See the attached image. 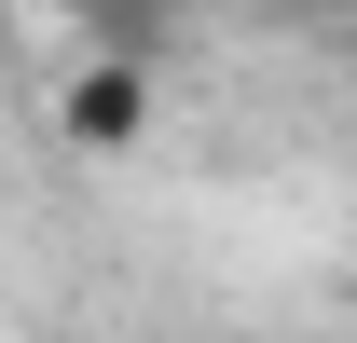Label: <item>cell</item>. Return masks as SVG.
<instances>
[{"mask_svg":"<svg viewBox=\"0 0 357 343\" xmlns=\"http://www.w3.org/2000/svg\"><path fill=\"white\" fill-rule=\"evenodd\" d=\"M151 124H165V83H151L137 42L83 55V69L55 83V151H69V165H124V151H151Z\"/></svg>","mask_w":357,"mask_h":343,"instance_id":"obj_1","label":"cell"},{"mask_svg":"<svg viewBox=\"0 0 357 343\" xmlns=\"http://www.w3.org/2000/svg\"><path fill=\"white\" fill-rule=\"evenodd\" d=\"M289 14H344V0H289Z\"/></svg>","mask_w":357,"mask_h":343,"instance_id":"obj_2","label":"cell"}]
</instances>
